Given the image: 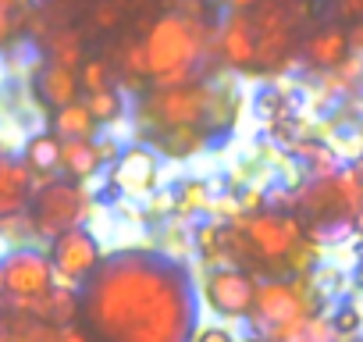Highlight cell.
Listing matches in <instances>:
<instances>
[{"label":"cell","mask_w":363,"mask_h":342,"mask_svg":"<svg viewBox=\"0 0 363 342\" xmlns=\"http://www.w3.org/2000/svg\"><path fill=\"white\" fill-rule=\"evenodd\" d=\"M218 50H221L225 65H232V68H250V65H257V33H253L250 11H232V15L221 22Z\"/></svg>","instance_id":"obj_12"},{"label":"cell","mask_w":363,"mask_h":342,"mask_svg":"<svg viewBox=\"0 0 363 342\" xmlns=\"http://www.w3.org/2000/svg\"><path fill=\"white\" fill-rule=\"evenodd\" d=\"M18 8H22V0H0V43L11 40V33L18 26V15H15Z\"/></svg>","instance_id":"obj_28"},{"label":"cell","mask_w":363,"mask_h":342,"mask_svg":"<svg viewBox=\"0 0 363 342\" xmlns=\"http://www.w3.org/2000/svg\"><path fill=\"white\" fill-rule=\"evenodd\" d=\"M211 82H186V86H153L139 100V118L153 125L157 132L164 128H200L207 121L211 107Z\"/></svg>","instance_id":"obj_4"},{"label":"cell","mask_w":363,"mask_h":342,"mask_svg":"<svg viewBox=\"0 0 363 342\" xmlns=\"http://www.w3.org/2000/svg\"><path fill=\"white\" fill-rule=\"evenodd\" d=\"M157 143H160V150H167L174 157H189V153L203 150L207 136L200 128H164V132H157Z\"/></svg>","instance_id":"obj_21"},{"label":"cell","mask_w":363,"mask_h":342,"mask_svg":"<svg viewBox=\"0 0 363 342\" xmlns=\"http://www.w3.org/2000/svg\"><path fill=\"white\" fill-rule=\"evenodd\" d=\"M253 111H257V118L267 121V125H278V121L296 118V104H292L289 89H281V86H267V89H260L257 100H253Z\"/></svg>","instance_id":"obj_19"},{"label":"cell","mask_w":363,"mask_h":342,"mask_svg":"<svg viewBox=\"0 0 363 342\" xmlns=\"http://www.w3.org/2000/svg\"><path fill=\"white\" fill-rule=\"evenodd\" d=\"M33 175H54V171L61 167V139L54 132H40L26 143V157Z\"/></svg>","instance_id":"obj_18"},{"label":"cell","mask_w":363,"mask_h":342,"mask_svg":"<svg viewBox=\"0 0 363 342\" xmlns=\"http://www.w3.org/2000/svg\"><path fill=\"white\" fill-rule=\"evenodd\" d=\"M82 104H86V111L93 114V121H96V125H104V121H118V118H121V111H125V100H121V93H118V89L89 93Z\"/></svg>","instance_id":"obj_22"},{"label":"cell","mask_w":363,"mask_h":342,"mask_svg":"<svg viewBox=\"0 0 363 342\" xmlns=\"http://www.w3.org/2000/svg\"><path fill=\"white\" fill-rule=\"evenodd\" d=\"M250 342H267V338H250Z\"/></svg>","instance_id":"obj_40"},{"label":"cell","mask_w":363,"mask_h":342,"mask_svg":"<svg viewBox=\"0 0 363 342\" xmlns=\"http://www.w3.org/2000/svg\"><path fill=\"white\" fill-rule=\"evenodd\" d=\"M257 289L260 285L253 282V275H246L239 267H221L207 278L203 296H207L211 310L221 317H250L253 303H257Z\"/></svg>","instance_id":"obj_9"},{"label":"cell","mask_w":363,"mask_h":342,"mask_svg":"<svg viewBox=\"0 0 363 342\" xmlns=\"http://www.w3.org/2000/svg\"><path fill=\"white\" fill-rule=\"evenodd\" d=\"M349 54H352V50H349V29H342V26H324V29H317V33L303 43L306 65H313V68H320V72L338 68Z\"/></svg>","instance_id":"obj_14"},{"label":"cell","mask_w":363,"mask_h":342,"mask_svg":"<svg viewBox=\"0 0 363 342\" xmlns=\"http://www.w3.org/2000/svg\"><path fill=\"white\" fill-rule=\"evenodd\" d=\"M242 236H246L250 253H257L267 264H281V260L296 257L299 246H303V225L292 214H281V211H264V214L246 218Z\"/></svg>","instance_id":"obj_6"},{"label":"cell","mask_w":363,"mask_h":342,"mask_svg":"<svg viewBox=\"0 0 363 342\" xmlns=\"http://www.w3.org/2000/svg\"><path fill=\"white\" fill-rule=\"evenodd\" d=\"M349 228H352L356 236H363V204H359V211H356V214L349 218Z\"/></svg>","instance_id":"obj_36"},{"label":"cell","mask_w":363,"mask_h":342,"mask_svg":"<svg viewBox=\"0 0 363 342\" xmlns=\"http://www.w3.org/2000/svg\"><path fill=\"white\" fill-rule=\"evenodd\" d=\"M61 167L72 182H89L96 171L104 167L100 160V150L93 139H68L61 143Z\"/></svg>","instance_id":"obj_16"},{"label":"cell","mask_w":363,"mask_h":342,"mask_svg":"<svg viewBox=\"0 0 363 342\" xmlns=\"http://www.w3.org/2000/svg\"><path fill=\"white\" fill-rule=\"evenodd\" d=\"M50 65H61L72 72L82 65V36L75 29H57L50 36Z\"/></svg>","instance_id":"obj_20"},{"label":"cell","mask_w":363,"mask_h":342,"mask_svg":"<svg viewBox=\"0 0 363 342\" xmlns=\"http://www.w3.org/2000/svg\"><path fill=\"white\" fill-rule=\"evenodd\" d=\"M33 200V171L18 157H0V221L15 218Z\"/></svg>","instance_id":"obj_13"},{"label":"cell","mask_w":363,"mask_h":342,"mask_svg":"<svg viewBox=\"0 0 363 342\" xmlns=\"http://www.w3.org/2000/svg\"><path fill=\"white\" fill-rule=\"evenodd\" d=\"M157 175H160L157 153H153L150 146H128V150H121V157L114 160L111 182H114L125 197H146V193H153Z\"/></svg>","instance_id":"obj_11"},{"label":"cell","mask_w":363,"mask_h":342,"mask_svg":"<svg viewBox=\"0 0 363 342\" xmlns=\"http://www.w3.org/2000/svg\"><path fill=\"white\" fill-rule=\"evenodd\" d=\"M313 299L306 285L299 282H264L257 289V303H253V324L260 335H267V342H292L303 324L313 317Z\"/></svg>","instance_id":"obj_3"},{"label":"cell","mask_w":363,"mask_h":342,"mask_svg":"<svg viewBox=\"0 0 363 342\" xmlns=\"http://www.w3.org/2000/svg\"><path fill=\"white\" fill-rule=\"evenodd\" d=\"M289 4L292 0H260L257 15H250L257 33V68H281L292 54L296 18L289 15Z\"/></svg>","instance_id":"obj_7"},{"label":"cell","mask_w":363,"mask_h":342,"mask_svg":"<svg viewBox=\"0 0 363 342\" xmlns=\"http://www.w3.org/2000/svg\"><path fill=\"white\" fill-rule=\"evenodd\" d=\"M54 342H93V335L82 331V328H75V324H68V328H61V331L54 335Z\"/></svg>","instance_id":"obj_32"},{"label":"cell","mask_w":363,"mask_h":342,"mask_svg":"<svg viewBox=\"0 0 363 342\" xmlns=\"http://www.w3.org/2000/svg\"><path fill=\"white\" fill-rule=\"evenodd\" d=\"M50 267L61 282L68 285H79V282H89L96 275V267L104 264V253H100V243L89 228H68L65 236H57L50 243Z\"/></svg>","instance_id":"obj_8"},{"label":"cell","mask_w":363,"mask_h":342,"mask_svg":"<svg viewBox=\"0 0 363 342\" xmlns=\"http://www.w3.org/2000/svg\"><path fill=\"white\" fill-rule=\"evenodd\" d=\"M82 314L104 342H189L193 292L171 260L118 253L86 282Z\"/></svg>","instance_id":"obj_1"},{"label":"cell","mask_w":363,"mask_h":342,"mask_svg":"<svg viewBox=\"0 0 363 342\" xmlns=\"http://www.w3.org/2000/svg\"><path fill=\"white\" fill-rule=\"evenodd\" d=\"M79 89L89 93H104V89H114L111 86V68L107 61H82V72H79Z\"/></svg>","instance_id":"obj_24"},{"label":"cell","mask_w":363,"mask_h":342,"mask_svg":"<svg viewBox=\"0 0 363 342\" xmlns=\"http://www.w3.org/2000/svg\"><path fill=\"white\" fill-rule=\"evenodd\" d=\"M359 139H363V125H359ZM356 167L363 171V153H359V160H356Z\"/></svg>","instance_id":"obj_39"},{"label":"cell","mask_w":363,"mask_h":342,"mask_svg":"<svg viewBox=\"0 0 363 342\" xmlns=\"http://www.w3.org/2000/svg\"><path fill=\"white\" fill-rule=\"evenodd\" d=\"M196 342H235L225 328H203L200 335H196Z\"/></svg>","instance_id":"obj_34"},{"label":"cell","mask_w":363,"mask_h":342,"mask_svg":"<svg viewBox=\"0 0 363 342\" xmlns=\"http://www.w3.org/2000/svg\"><path fill=\"white\" fill-rule=\"evenodd\" d=\"M356 342H363V335H359V338H356Z\"/></svg>","instance_id":"obj_41"},{"label":"cell","mask_w":363,"mask_h":342,"mask_svg":"<svg viewBox=\"0 0 363 342\" xmlns=\"http://www.w3.org/2000/svg\"><path fill=\"white\" fill-rule=\"evenodd\" d=\"M349 50H352L356 57H363V18L349 26Z\"/></svg>","instance_id":"obj_33"},{"label":"cell","mask_w":363,"mask_h":342,"mask_svg":"<svg viewBox=\"0 0 363 342\" xmlns=\"http://www.w3.org/2000/svg\"><path fill=\"white\" fill-rule=\"evenodd\" d=\"M292 342H342V338L331 331L328 317H310V321L303 324V331H299Z\"/></svg>","instance_id":"obj_27"},{"label":"cell","mask_w":363,"mask_h":342,"mask_svg":"<svg viewBox=\"0 0 363 342\" xmlns=\"http://www.w3.org/2000/svg\"><path fill=\"white\" fill-rule=\"evenodd\" d=\"M328 324H331V331H335L338 338H359V331H363V310H359L356 303L342 299V303L331 310Z\"/></svg>","instance_id":"obj_23"},{"label":"cell","mask_w":363,"mask_h":342,"mask_svg":"<svg viewBox=\"0 0 363 342\" xmlns=\"http://www.w3.org/2000/svg\"><path fill=\"white\" fill-rule=\"evenodd\" d=\"M50 132H54L61 143H68V139H93L96 121H93V114L86 111V104H79V100H75V104H68V107L54 111Z\"/></svg>","instance_id":"obj_17"},{"label":"cell","mask_w":363,"mask_h":342,"mask_svg":"<svg viewBox=\"0 0 363 342\" xmlns=\"http://www.w3.org/2000/svg\"><path fill=\"white\" fill-rule=\"evenodd\" d=\"M54 289V267L47 253L15 250L4 260V292L15 299H40Z\"/></svg>","instance_id":"obj_10"},{"label":"cell","mask_w":363,"mask_h":342,"mask_svg":"<svg viewBox=\"0 0 363 342\" xmlns=\"http://www.w3.org/2000/svg\"><path fill=\"white\" fill-rule=\"evenodd\" d=\"M89 211V193L75 182H50L33 200V228L40 236H65L68 228H79Z\"/></svg>","instance_id":"obj_5"},{"label":"cell","mask_w":363,"mask_h":342,"mask_svg":"<svg viewBox=\"0 0 363 342\" xmlns=\"http://www.w3.org/2000/svg\"><path fill=\"white\" fill-rule=\"evenodd\" d=\"M0 296H4V260H0Z\"/></svg>","instance_id":"obj_38"},{"label":"cell","mask_w":363,"mask_h":342,"mask_svg":"<svg viewBox=\"0 0 363 342\" xmlns=\"http://www.w3.org/2000/svg\"><path fill=\"white\" fill-rule=\"evenodd\" d=\"M174 200H178L174 207L186 211V214H189V211H200V207H207V186H203V182H186V186L174 193Z\"/></svg>","instance_id":"obj_26"},{"label":"cell","mask_w":363,"mask_h":342,"mask_svg":"<svg viewBox=\"0 0 363 342\" xmlns=\"http://www.w3.org/2000/svg\"><path fill=\"white\" fill-rule=\"evenodd\" d=\"M352 278H356V285L363 289V253L356 257V271H352Z\"/></svg>","instance_id":"obj_37"},{"label":"cell","mask_w":363,"mask_h":342,"mask_svg":"<svg viewBox=\"0 0 363 342\" xmlns=\"http://www.w3.org/2000/svg\"><path fill=\"white\" fill-rule=\"evenodd\" d=\"M335 11H338L342 18H352V22H359V18H363V0H338V4H335Z\"/></svg>","instance_id":"obj_31"},{"label":"cell","mask_w":363,"mask_h":342,"mask_svg":"<svg viewBox=\"0 0 363 342\" xmlns=\"http://www.w3.org/2000/svg\"><path fill=\"white\" fill-rule=\"evenodd\" d=\"M121 68L132 75V79H150V61H146V43L135 40L121 50Z\"/></svg>","instance_id":"obj_25"},{"label":"cell","mask_w":363,"mask_h":342,"mask_svg":"<svg viewBox=\"0 0 363 342\" xmlns=\"http://www.w3.org/2000/svg\"><path fill=\"white\" fill-rule=\"evenodd\" d=\"M146 61L153 86H186L203 50V26L189 15H164L146 29Z\"/></svg>","instance_id":"obj_2"},{"label":"cell","mask_w":363,"mask_h":342,"mask_svg":"<svg viewBox=\"0 0 363 342\" xmlns=\"http://www.w3.org/2000/svg\"><path fill=\"white\" fill-rule=\"evenodd\" d=\"M257 4H260V0H225V8H232V11H250Z\"/></svg>","instance_id":"obj_35"},{"label":"cell","mask_w":363,"mask_h":342,"mask_svg":"<svg viewBox=\"0 0 363 342\" xmlns=\"http://www.w3.org/2000/svg\"><path fill=\"white\" fill-rule=\"evenodd\" d=\"M342 271L338 267H328V271H317V278H313V285H317V292H338L342 289Z\"/></svg>","instance_id":"obj_30"},{"label":"cell","mask_w":363,"mask_h":342,"mask_svg":"<svg viewBox=\"0 0 363 342\" xmlns=\"http://www.w3.org/2000/svg\"><path fill=\"white\" fill-rule=\"evenodd\" d=\"M36 93L54 111H61V107H68V104L79 100V75L72 68H61V65H50L47 61L40 68V75H36Z\"/></svg>","instance_id":"obj_15"},{"label":"cell","mask_w":363,"mask_h":342,"mask_svg":"<svg viewBox=\"0 0 363 342\" xmlns=\"http://www.w3.org/2000/svg\"><path fill=\"white\" fill-rule=\"evenodd\" d=\"M118 18H121V11L114 8V0H100L96 11H93V22H96L100 29H114V26H118Z\"/></svg>","instance_id":"obj_29"}]
</instances>
